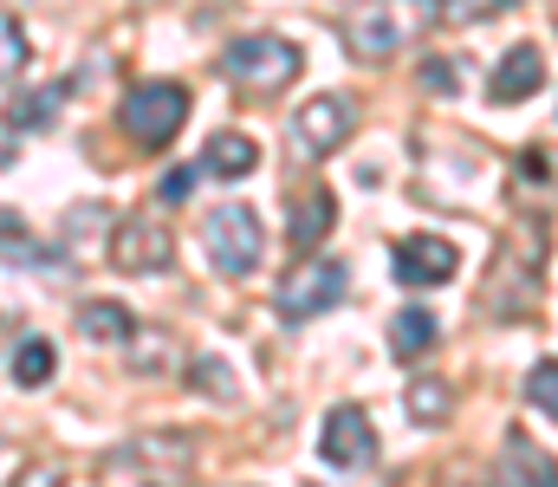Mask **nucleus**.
Here are the masks:
<instances>
[{
    "mask_svg": "<svg viewBox=\"0 0 558 487\" xmlns=\"http://www.w3.org/2000/svg\"><path fill=\"white\" fill-rule=\"evenodd\" d=\"M428 20H441V0H357L344 20V46L377 65V59L403 52Z\"/></svg>",
    "mask_w": 558,
    "mask_h": 487,
    "instance_id": "f257e3e1",
    "label": "nucleus"
},
{
    "mask_svg": "<svg viewBox=\"0 0 558 487\" xmlns=\"http://www.w3.org/2000/svg\"><path fill=\"white\" fill-rule=\"evenodd\" d=\"M189 85H169V78H149V85H131L124 92V105H118V124H124V137L137 144V150H162L175 131H182V118H189Z\"/></svg>",
    "mask_w": 558,
    "mask_h": 487,
    "instance_id": "f03ea898",
    "label": "nucleus"
},
{
    "mask_svg": "<svg viewBox=\"0 0 558 487\" xmlns=\"http://www.w3.org/2000/svg\"><path fill=\"white\" fill-rule=\"evenodd\" d=\"M260 241L267 234H260V215L247 202H221L202 215V247H208L215 273H228V280H247L260 267Z\"/></svg>",
    "mask_w": 558,
    "mask_h": 487,
    "instance_id": "7ed1b4c3",
    "label": "nucleus"
},
{
    "mask_svg": "<svg viewBox=\"0 0 558 487\" xmlns=\"http://www.w3.org/2000/svg\"><path fill=\"white\" fill-rule=\"evenodd\" d=\"M539 260H546V241H533V221H520V234L500 247V267L487 273V313H494V319H520V313L533 306Z\"/></svg>",
    "mask_w": 558,
    "mask_h": 487,
    "instance_id": "20e7f679",
    "label": "nucleus"
},
{
    "mask_svg": "<svg viewBox=\"0 0 558 487\" xmlns=\"http://www.w3.org/2000/svg\"><path fill=\"white\" fill-rule=\"evenodd\" d=\"M299 65H305V52H299L292 39H279V33H247V39H234V46L221 52V72H228L234 85H247V92H279V85H292Z\"/></svg>",
    "mask_w": 558,
    "mask_h": 487,
    "instance_id": "39448f33",
    "label": "nucleus"
},
{
    "mask_svg": "<svg viewBox=\"0 0 558 487\" xmlns=\"http://www.w3.org/2000/svg\"><path fill=\"white\" fill-rule=\"evenodd\" d=\"M182 475H189V442L175 436L124 442L118 455H105V487H182Z\"/></svg>",
    "mask_w": 558,
    "mask_h": 487,
    "instance_id": "423d86ee",
    "label": "nucleus"
},
{
    "mask_svg": "<svg viewBox=\"0 0 558 487\" xmlns=\"http://www.w3.org/2000/svg\"><path fill=\"white\" fill-rule=\"evenodd\" d=\"M318 455H325L338 475H357V468L377 462V429H371L364 403H338V410L325 416V429H318Z\"/></svg>",
    "mask_w": 558,
    "mask_h": 487,
    "instance_id": "0eeeda50",
    "label": "nucleus"
},
{
    "mask_svg": "<svg viewBox=\"0 0 558 487\" xmlns=\"http://www.w3.org/2000/svg\"><path fill=\"white\" fill-rule=\"evenodd\" d=\"M351 124H357V111H351V98H338V92H325V98H312V105H299V118H292V150L305 162L331 157L344 137H351Z\"/></svg>",
    "mask_w": 558,
    "mask_h": 487,
    "instance_id": "6e6552de",
    "label": "nucleus"
},
{
    "mask_svg": "<svg viewBox=\"0 0 558 487\" xmlns=\"http://www.w3.org/2000/svg\"><path fill=\"white\" fill-rule=\"evenodd\" d=\"M344 300V267L338 260H305L286 287H279V319L286 325H305L318 313H331Z\"/></svg>",
    "mask_w": 558,
    "mask_h": 487,
    "instance_id": "1a4fd4ad",
    "label": "nucleus"
},
{
    "mask_svg": "<svg viewBox=\"0 0 558 487\" xmlns=\"http://www.w3.org/2000/svg\"><path fill=\"white\" fill-rule=\"evenodd\" d=\"M390 267H397V280H403L410 293H416V287H441V280H454L461 247L441 241V234H403L397 254H390Z\"/></svg>",
    "mask_w": 558,
    "mask_h": 487,
    "instance_id": "9d476101",
    "label": "nucleus"
},
{
    "mask_svg": "<svg viewBox=\"0 0 558 487\" xmlns=\"http://www.w3.org/2000/svg\"><path fill=\"white\" fill-rule=\"evenodd\" d=\"M169 260H175V234L162 221H149V215H131L118 228V241H111V267L118 273H162Z\"/></svg>",
    "mask_w": 558,
    "mask_h": 487,
    "instance_id": "9b49d317",
    "label": "nucleus"
},
{
    "mask_svg": "<svg viewBox=\"0 0 558 487\" xmlns=\"http://www.w3.org/2000/svg\"><path fill=\"white\" fill-rule=\"evenodd\" d=\"M494 487H558V462L526 429H507L500 462H494Z\"/></svg>",
    "mask_w": 558,
    "mask_h": 487,
    "instance_id": "f8f14e48",
    "label": "nucleus"
},
{
    "mask_svg": "<svg viewBox=\"0 0 558 487\" xmlns=\"http://www.w3.org/2000/svg\"><path fill=\"white\" fill-rule=\"evenodd\" d=\"M539 85H546V52L526 39V46H513V52L494 65V85H487V98H494V105H526Z\"/></svg>",
    "mask_w": 558,
    "mask_h": 487,
    "instance_id": "ddd939ff",
    "label": "nucleus"
},
{
    "mask_svg": "<svg viewBox=\"0 0 558 487\" xmlns=\"http://www.w3.org/2000/svg\"><path fill=\"white\" fill-rule=\"evenodd\" d=\"M202 169H208V175H221V182H241V175H254V169H260V144H254L247 131H221V137H208Z\"/></svg>",
    "mask_w": 558,
    "mask_h": 487,
    "instance_id": "4468645a",
    "label": "nucleus"
},
{
    "mask_svg": "<svg viewBox=\"0 0 558 487\" xmlns=\"http://www.w3.org/2000/svg\"><path fill=\"white\" fill-rule=\"evenodd\" d=\"M78 338L85 344H131L137 338V319L124 306H111V300H85L78 306Z\"/></svg>",
    "mask_w": 558,
    "mask_h": 487,
    "instance_id": "2eb2a0df",
    "label": "nucleus"
},
{
    "mask_svg": "<svg viewBox=\"0 0 558 487\" xmlns=\"http://www.w3.org/2000/svg\"><path fill=\"white\" fill-rule=\"evenodd\" d=\"M331 215H338V202H331L325 188H299V208H292V247H299V254H312V247L325 241Z\"/></svg>",
    "mask_w": 558,
    "mask_h": 487,
    "instance_id": "dca6fc26",
    "label": "nucleus"
},
{
    "mask_svg": "<svg viewBox=\"0 0 558 487\" xmlns=\"http://www.w3.org/2000/svg\"><path fill=\"white\" fill-rule=\"evenodd\" d=\"M7 370H13V383H20V390H39V383H52L59 357H52V344H46L39 331H26V338H13V357H7Z\"/></svg>",
    "mask_w": 558,
    "mask_h": 487,
    "instance_id": "f3484780",
    "label": "nucleus"
},
{
    "mask_svg": "<svg viewBox=\"0 0 558 487\" xmlns=\"http://www.w3.org/2000/svg\"><path fill=\"white\" fill-rule=\"evenodd\" d=\"M403 410H410V423L435 429V423H448V410H454V390H448L441 377H416V383H410V397H403Z\"/></svg>",
    "mask_w": 558,
    "mask_h": 487,
    "instance_id": "a211bd4d",
    "label": "nucleus"
},
{
    "mask_svg": "<svg viewBox=\"0 0 558 487\" xmlns=\"http://www.w3.org/2000/svg\"><path fill=\"white\" fill-rule=\"evenodd\" d=\"M428 344H435V319H428L422 306H410V313H397V319H390V351H397L403 364H416Z\"/></svg>",
    "mask_w": 558,
    "mask_h": 487,
    "instance_id": "6ab92c4d",
    "label": "nucleus"
},
{
    "mask_svg": "<svg viewBox=\"0 0 558 487\" xmlns=\"http://www.w3.org/2000/svg\"><path fill=\"white\" fill-rule=\"evenodd\" d=\"M526 403H533L546 423H558V357H546V364L526 370Z\"/></svg>",
    "mask_w": 558,
    "mask_h": 487,
    "instance_id": "aec40b11",
    "label": "nucleus"
},
{
    "mask_svg": "<svg viewBox=\"0 0 558 487\" xmlns=\"http://www.w3.org/2000/svg\"><path fill=\"white\" fill-rule=\"evenodd\" d=\"M520 0H441V20L448 26H481V20H494V13H513Z\"/></svg>",
    "mask_w": 558,
    "mask_h": 487,
    "instance_id": "412c9836",
    "label": "nucleus"
},
{
    "mask_svg": "<svg viewBox=\"0 0 558 487\" xmlns=\"http://www.w3.org/2000/svg\"><path fill=\"white\" fill-rule=\"evenodd\" d=\"M454 78H461L454 59H422V72H416V85L428 92V98H454Z\"/></svg>",
    "mask_w": 558,
    "mask_h": 487,
    "instance_id": "4be33fe9",
    "label": "nucleus"
},
{
    "mask_svg": "<svg viewBox=\"0 0 558 487\" xmlns=\"http://www.w3.org/2000/svg\"><path fill=\"white\" fill-rule=\"evenodd\" d=\"M195 175H202V169H189V162H182V169H162L156 195H162V202H189V195H195Z\"/></svg>",
    "mask_w": 558,
    "mask_h": 487,
    "instance_id": "5701e85b",
    "label": "nucleus"
},
{
    "mask_svg": "<svg viewBox=\"0 0 558 487\" xmlns=\"http://www.w3.org/2000/svg\"><path fill=\"white\" fill-rule=\"evenodd\" d=\"M0 33H7V78H20V65H26V33H20V20H13V13H7V26H0Z\"/></svg>",
    "mask_w": 558,
    "mask_h": 487,
    "instance_id": "b1692460",
    "label": "nucleus"
},
{
    "mask_svg": "<svg viewBox=\"0 0 558 487\" xmlns=\"http://www.w3.org/2000/svg\"><path fill=\"white\" fill-rule=\"evenodd\" d=\"M448 487H468V482H448Z\"/></svg>",
    "mask_w": 558,
    "mask_h": 487,
    "instance_id": "393cba45",
    "label": "nucleus"
},
{
    "mask_svg": "<svg viewBox=\"0 0 558 487\" xmlns=\"http://www.w3.org/2000/svg\"><path fill=\"white\" fill-rule=\"evenodd\" d=\"M553 13H558V7H553Z\"/></svg>",
    "mask_w": 558,
    "mask_h": 487,
    "instance_id": "a878e982",
    "label": "nucleus"
}]
</instances>
